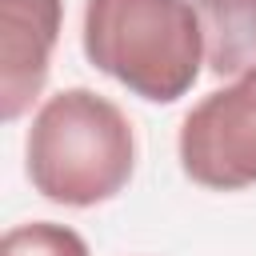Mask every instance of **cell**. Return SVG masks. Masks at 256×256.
Instances as JSON below:
<instances>
[{
    "mask_svg": "<svg viewBox=\"0 0 256 256\" xmlns=\"http://www.w3.org/2000/svg\"><path fill=\"white\" fill-rule=\"evenodd\" d=\"M204 32V64L216 76L256 68V0H192Z\"/></svg>",
    "mask_w": 256,
    "mask_h": 256,
    "instance_id": "5b68a950",
    "label": "cell"
},
{
    "mask_svg": "<svg viewBox=\"0 0 256 256\" xmlns=\"http://www.w3.org/2000/svg\"><path fill=\"white\" fill-rule=\"evenodd\" d=\"M0 256H88V244L68 224L32 220V224H16L4 232Z\"/></svg>",
    "mask_w": 256,
    "mask_h": 256,
    "instance_id": "8992f818",
    "label": "cell"
},
{
    "mask_svg": "<svg viewBox=\"0 0 256 256\" xmlns=\"http://www.w3.org/2000/svg\"><path fill=\"white\" fill-rule=\"evenodd\" d=\"M180 168L212 192L256 184V68L208 92L180 124Z\"/></svg>",
    "mask_w": 256,
    "mask_h": 256,
    "instance_id": "3957f363",
    "label": "cell"
},
{
    "mask_svg": "<svg viewBox=\"0 0 256 256\" xmlns=\"http://www.w3.org/2000/svg\"><path fill=\"white\" fill-rule=\"evenodd\" d=\"M64 0H0V116L20 120L40 96L60 40Z\"/></svg>",
    "mask_w": 256,
    "mask_h": 256,
    "instance_id": "277c9868",
    "label": "cell"
},
{
    "mask_svg": "<svg viewBox=\"0 0 256 256\" xmlns=\"http://www.w3.org/2000/svg\"><path fill=\"white\" fill-rule=\"evenodd\" d=\"M84 56L128 92L172 104L204 64V32L192 0H88Z\"/></svg>",
    "mask_w": 256,
    "mask_h": 256,
    "instance_id": "7a4b0ae2",
    "label": "cell"
},
{
    "mask_svg": "<svg viewBox=\"0 0 256 256\" xmlns=\"http://www.w3.org/2000/svg\"><path fill=\"white\" fill-rule=\"evenodd\" d=\"M32 188L68 208L112 200L136 168V136L128 116L92 88H64L40 104L28 128Z\"/></svg>",
    "mask_w": 256,
    "mask_h": 256,
    "instance_id": "6da1fadb",
    "label": "cell"
}]
</instances>
